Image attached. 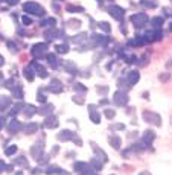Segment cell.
Returning <instances> with one entry per match:
<instances>
[{"label": "cell", "instance_id": "cell-4", "mask_svg": "<svg viewBox=\"0 0 172 175\" xmlns=\"http://www.w3.org/2000/svg\"><path fill=\"white\" fill-rule=\"evenodd\" d=\"M116 102H117L119 105H124V104H127V96H125V94H120V93H117V94H116Z\"/></svg>", "mask_w": 172, "mask_h": 175}, {"label": "cell", "instance_id": "cell-7", "mask_svg": "<svg viewBox=\"0 0 172 175\" xmlns=\"http://www.w3.org/2000/svg\"><path fill=\"white\" fill-rule=\"evenodd\" d=\"M137 79H139V73H137V72H133V73L130 75V81H131V82H137Z\"/></svg>", "mask_w": 172, "mask_h": 175}, {"label": "cell", "instance_id": "cell-3", "mask_svg": "<svg viewBox=\"0 0 172 175\" xmlns=\"http://www.w3.org/2000/svg\"><path fill=\"white\" fill-rule=\"evenodd\" d=\"M145 21H146V15L145 14H137V15L133 17V23L137 24V26H142Z\"/></svg>", "mask_w": 172, "mask_h": 175}, {"label": "cell", "instance_id": "cell-8", "mask_svg": "<svg viewBox=\"0 0 172 175\" xmlns=\"http://www.w3.org/2000/svg\"><path fill=\"white\" fill-rule=\"evenodd\" d=\"M57 49H58V51H60V52H61V54H64V52H66V51H67V46H58V47H57Z\"/></svg>", "mask_w": 172, "mask_h": 175}, {"label": "cell", "instance_id": "cell-6", "mask_svg": "<svg viewBox=\"0 0 172 175\" xmlns=\"http://www.w3.org/2000/svg\"><path fill=\"white\" fill-rule=\"evenodd\" d=\"M8 104H9L8 97H5V96H2V97H0V110H2V108H5Z\"/></svg>", "mask_w": 172, "mask_h": 175}, {"label": "cell", "instance_id": "cell-11", "mask_svg": "<svg viewBox=\"0 0 172 175\" xmlns=\"http://www.w3.org/2000/svg\"><path fill=\"white\" fill-rule=\"evenodd\" d=\"M12 152H15V146H12V148H9L8 151H6V154H12Z\"/></svg>", "mask_w": 172, "mask_h": 175}, {"label": "cell", "instance_id": "cell-2", "mask_svg": "<svg viewBox=\"0 0 172 175\" xmlns=\"http://www.w3.org/2000/svg\"><path fill=\"white\" fill-rule=\"evenodd\" d=\"M110 12H111L113 17L117 18V20H120L122 17H124V9L119 8V6H111V8H110Z\"/></svg>", "mask_w": 172, "mask_h": 175}, {"label": "cell", "instance_id": "cell-10", "mask_svg": "<svg viewBox=\"0 0 172 175\" xmlns=\"http://www.w3.org/2000/svg\"><path fill=\"white\" fill-rule=\"evenodd\" d=\"M105 113H107V117H113L114 116V111H111V110H107Z\"/></svg>", "mask_w": 172, "mask_h": 175}, {"label": "cell", "instance_id": "cell-9", "mask_svg": "<svg viewBox=\"0 0 172 175\" xmlns=\"http://www.w3.org/2000/svg\"><path fill=\"white\" fill-rule=\"evenodd\" d=\"M152 23L155 24V26H157V24H158V26H160V24L163 23V20H161V18H154V21H152Z\"/></svg>", "mask_w": 172, "mask_h": 175}, {"label": "cell", "instance_id": "cell-5", "mask_svg": "<svg viewBox=\"0 0 172 175\" xmlns=\"http://www.w3.org/2000/svg\"><path fill=\"white\" fill-rule=\"evenodd\" d=\"M145 120H155L157 123H160V117H157V116H152L151 113H145Z\"/></svg>", "mask_w": 172, "mask_h": 175}, {"label": "cell", "instance_id": "cell-1", "mask_svg": "<svg viewBox=\"0 0 172 175\" xmlns=\"http://www.w3.org/2000/svg\"><path fill=\"white\" fill-rule=\"evenodd\" d=\"M23 8H24V11H28V12H34V14L38 12V14H43V8H41L40 5L34 3V2H28Z\"/></svg>", "mask_w": 172, "mask_h": 175}]
</instances>
